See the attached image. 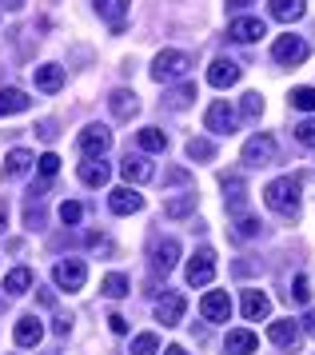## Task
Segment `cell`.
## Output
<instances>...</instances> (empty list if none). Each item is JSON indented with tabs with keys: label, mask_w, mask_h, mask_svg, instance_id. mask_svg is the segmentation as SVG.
Instances as JSON below:
<instances>
[{
	"label": "cell",
	"mask_w": 315,
	"mask_h": 355,
	"mask_svg": "<svg viewBox=\"0 0 315 355\" xmlns=\"http://www.w3.org/2000/svg\"><path fill=\"white\" fill-rule=\"evenodd\" d=\"M264 200H268L271 211H280V216H287V220H296V216H300V180H291V176L271 180L268 188H264Z\"/></svg>",
	"instance_id": "cell-1"
},
{
	"label": "cell",
	"mask_w": 315,
	"mask_h": 355,
	"mask_svg": "<svg viewBox=\"0 0 315 355\" xmlns=\"http://www.w3.org/2000/svg\"><path fill=\"white\" fill-rule=\"evenodd\" d=\"M188 68H191V56L188 52H176V49H164L152 60V80L160 84H168V80H184L188 76Z\"/></svg>",
	"instance_id": "cell-2"
},
{
	"label": "cell",
	"mask_w": 315,
	"mask_h": 355,
	"mask_svg": "<svg viewBox=\"0 0 315 355\" xmlns=\"http://www.w3.org/2000/svg\"><path fill=\"white\" fill-rule=\"evenodd\" d=\"M52 279H56L60 291H80L84 279H88V268H84V259H60V263L52 268Z\"/></svg>",
	"instance_id": "cell-3"
},
{
	"label": "cell",
	"mask_w": 315,
	"mask_h": 355,
	"mask_svg": "<svg viewBox=\"0 0 315 355\" xmlns=\"http://www.w3.org/2000/svg\"><path fill=\"white\" fill-rule=\"evenodd\" d=\"M212 279H216V252H212V248H200L188 263V284L191 288H204Z\"/></svg>",
	"instance_id": "cell-4"
},
{
	"label": "cell",
	"mask_w": 315,
	"mask_h": 355,
	"mask_svg": "<svg viewBox=\"0 0 315 355\" xmlns=\"http://www.w3.org/2000/svg\"><path fill=\"white\" fill-rule=\"evenodd\" d=\"M80 152H84V156H88V160H96V156H104V152H108L112 148V132L104 128V124H92V128H84L80 132Z\"/></svg>",
	"instance_id": "cell-5"
},
{
	"label": "cell",
	"mask_w": 315,
	"mask_h": 355,
	"mask_svg": "<svg viewBox=\"0 0 315 355\" xmlns=\"http://www.w3.org/2000/svg\"><path fill=\"white\" fill-rule=\"evenodd\" d=\"M204 124H207V132H220V136H232V132H236V108H232L228 100H216V104L207 108Z\"/></svg>",
	"instance_id": "cell-6"
},
{
	"label": "cell",
	"mask_w": 315,
	"mask_h": 355,
	"mask_svg": "<svg viewBox=\"0 0 315 355\" xmlns=\"http://www.w3.org/2000/svg\"><path fill=\"white\" fill-rule=\"evenodd\" d=\"M200 315H204L207 323H228V315H232L228 291H207L204 300H200Z\"/></svg>",
	"instance_id": "cell-7"
},
{
	"label": "cell",
	"mask_w": 315,
	"mask_h": 355,
	"mask_svg": "<svg viewBox=\"0 0 315 355\" xmlns=\"http://www.w3.org/2000/svg\"><path fill=\"white\" fill-rule=\"evenodd\" d=\"M271 56H275L280 64H303V60H307V40H300V36H280L275 49H271Z\"/></svg>",
	"instance_id": "cell-8"
},
{
	"label": "cell",
	"mask_w": 315,
	"mask_h": 355,
	"mask_svg": "<svg viewBox=\"0 0 315 355\" xmlns=\"http://www.w3.org/2000/svg\"><path fill=\"white\" fill-rule=\"evenodd\" d=\"M264 33H268V28H264V20H259V17H239V20L228 24V36L239 40V44H252V40H259Z\"/></svg>",
	"instance_id": "cell-9"
},
{
	"label": "cell",
	"mask_w": 315,
	"mask_h": 355,
	"mask_svg": "<svg viewBox=\"0 0 315 355\" xmlns=\"http://www.w3.org/2000/svg\"><path fill=\"white\" fill-rule=\"evenodd\" d=\"M275 152H280V148H275L271 136H252V140L244 144V160L248 164H271L275 160Z\"/></svg>",
	"instance_id": "cell-10"
},
{
	"label": "cell",
	"mask_w": 315,
	"mask_h": 355,
	"mask_svg": "<svg viewBox=\"0 0 315 355\" xmlns=\"http://www.w3.org/2000/svg\"><path fill=\"white\" fill-rule=\"evenodd\" d=\"M176 259H180V243L176 240H160L156 248H152V272L168 275L176 268Z\"/></svg>",
	"instance_id": "cell-11"
},
{
	"label": "cell",
	"mask_w": 315,
	"mask_h": 355,
	"mask_svg": "<svg viewBox=\"0 0 315 355\" xmlns=\"http://www.w3.org/2000/svg\"><path fill=\"white\" fill-rule=\"evenodd\" d=\"M184 311H188V304H184V295H164V300H160L156 304V320L164 323V327H176V323L184 320Z\"/></svg>",
	"instance_id": "cell-12"
},
{
	"label": "cell",
	"mask_w": 315,
	"mask_h": 355,
	"mask_svg": "<svg viewBox=\"0 0 315 355\" xmlns=\"http://www.w3.org/2000/svg\"><path fill=\"white\" fill-rule=\"evenodd\" d=\"M108 208L116 211V216H132V211L144 208V196L136 192V188H116V192L108 196Z\"/></svg>",
	"instance_id": "cell-13"
},
{
	"label": "cell",
	"mask_w": 315,
	"mask_h": 355,
	"mask_svg": "<svg viewBox=\"0 0 315 355\" xmlns=\"http://www.w3.org/2000/svg\"><path fill=\"white\" fill-rule=\"evenodd\" d=\"M207 84L212 88H232V84H239V64L236 60H216V64L207 68Z\"/></svg>",
	"instance_id": "cell-14"
},
{
	"label": "cell",
	"mask_w": 315,
	"mask_h": 355,
	"mask_svg": "<svg viewBox=\"0 0 315 355\" xmlns=\"http://www.w3.org/2000/svg\"><path fill=\"white\" fill-rule=\"evenodd\" d=\"M255 347H259V339H255V331H248V327L228 331V339H223V352L228 355H252Z\"/></svg>",
	"instance_id": "cell-15"
},
{
	"label": "cell",
	"mask_w": 315,
	"mask_h": 355,
	"mask_svg": "<svg viewBox=\"0 0 315 355\" xmlns=\"http://www.w3.org/2000/svg\"><path fill=\"white\" fill-rule=\"evenodd\" d=\"M108 104H112V116L116 120H132V116L140 112V100H136V92H128V88H116Z\"/></svg>",
	"instance_id": "cell-16"
},
{
	"label": "cell",
	"mask_w": 315,
	"mask_h": 355,
	"mask_svg": "<svg viewBox=\"0 0 315 355\" xmlns=\"http://www.w3.org/2000/svg\"><path fill=\"white\" fill-rule=\"evenodd\" d=\"M12 336H16V343H20V347H36V343H40V336H44V327H40V320H36V315H20Z\"/></svg>",
	"instance_id": "cell-17"
},
{
	"label": "cell",
	"mask_w": 315,
	"mask_h": 355,
	"mask_svg": "<svg viewBox=\"0 0 315 355\" xmlns=\"http://www.w3.org/2000/svg\"><path fill=\"white\" fill-rule=\"evenodd\" d=\"M268 311H271V300H268L259 288H248V291H244V320L255 323V320H264Z\"/></svg>",
	"instance_id": "cell-18"
},
{
	"label": "cell",
	"mask_w": 315,
	"mask_h": 355,
	"mask_svg": "<svg viewBox=\"0 0 315 355\" xmlns=\"http://www.w3.org/2000/svg\"><path fill=\"white\" fill-rule=\"evenodd\" d=\"M32 76H36V88H40V92H60L64 88V68L60 64H40V68H32Z\"/></svg>",
	"instance_id": "cell-19"
},
{
	"label": "cell",
	"mask_w": 315,
	"mask_h": 355,
	"mask_svg": "<svg viewBox=\"0 0 315 355\" xmlns=\"http://www.w3.org/2000/svg\"><path fill=\"white\" fill-rule=\"evenodd\" d=\"M120 176H124L128 184H144V180H152L156 172H152V164L144 160V156H124V164H120Z\"/></svg>",
	"instance_id": "cell-20"
},
{
	"label": "cell",
	"mask_w": 315,
	"mask_h": 355,
	"mask_svg": "<svg viewBox=\"0 0 315 355\" xmlns=\"http://www.w3.org/2000/svg\"><path fill=\"white\" fill-rule=\"evenodd\" d=\"M268 336L275 347H296L300 343V327H296V320H275L268 327Z\"/></svg>",
	"instance_id": "cell-21"
},
{
	"label": "cell",
	"mask_w": 315,
	"mask_h": 355,
	"mask_svg": "<svg viewBox=\"0 0 315 355\" xmlns=\"http://www.w3.org/2000/svg\"><path fill=\"white\" fill-rule=\"evenodd\" d=\"M28 92L20 88H0V116H16V112H28Z\"/></svg>",
	"instance_id": "cell-22"
},
{
	"label": "cell",
	"mask_w": 315,
	"mask_h": 355,
	"mask_svg": "<svg viewBox=\"0 0 315 355\" xmlns=\"http://www.w3.org/2000/svg\"><path fill=\"white\" fill-rule=\"evenodd\" d=\"M32 152H24V148H16V152H8L4 156V176L8 180H20V176H28V168H32Z\"/></svg>",
	"instance_id": "cell-23"
},
{
	"label": "cell",
	"mask_w": 315,
	"mask_h": 355,
	"mask_svg": "<svg viewBox=\"0 0 315 355\" xmlns=\"http://www.w3.org/2000/svg\"><path fill=\"white\" fill-rule=\"evenodd\" d=\"M96 8H100V17L112 20L116 33H124V12L132 8V0H96Z\"/></svg>",
	"instance_id": "cell-24"
},
{
	"label": "cell",
	"mask_w": 315,
	"mask_h": 355,
	"mask_svg": "<svg viewBox=\"0 0 315 355\" xmlns=\"http://www.w3.org/2000/svg\"><path fill=\"white\" fill-rule=\"evenodd\" d=\"M108 164H100V160H88V164H80V180L88 184V188H104L108 184Z\"/></svg>",
	"instance_id": "cell-25"
},
{
	"label": "cell",
	"mask_w": 315,
	"mask_h": 355,
	"mask_svg": "<svg viewBox=\"0 0 315 355\" xmlns=\"http://www.w3.org/2000/svg\"><path fill=\"white\" fill-rule=\"evenodd\" d=\"M307 8H303V0H271V17L291 24V20H300Z\"/></svg>",
	"instance_id": "cell-26"
},
{
	"label": "cell",
	"mask_w": 315,
	"mask_h": 355,
	"mask_svg": "<svg viewBox=\"0 0 315 355\" xmlns=\"http://www.w3.org/2000/svg\"><path fill=\"white\" fill-rule=\"evenodd\" d=\"M223 192H232V200H228V208L236 211H244V180L236 176V172H223Z\"/></svg>",
	"instance_id": "cell-27"
},
{
	"label": "cell",
	"mask_w": 315,
	"mask_h": 355,
	"mask_svg": "<svg viewBox=\"0 0 315 355\" xmlns=\"http://www.w3.org/2000/svg\"><path fill=\"white\" fill-rule=\"evenodd\" d=\"M28 288H32V272L28 268H16V272L4 275V291H8V295H24Z\"/></svg>",
	"instance_id": "cell-28"
},
{
	"label": "cell",
	"mask_w": 315,
	"mask_h": 355,
	"mask_svg": "<svg viewBox=\"0 0 315 355\" xmlns=\"http://www.w3.org/2000/svg\"><path fill=\"white\" fill-rule=\"evenodd\" d=\"M136 144H140L144 152H164V148H168V136L160 128H140L136 132Z\"/></svg>",
	"instance_id": "cell-29"
},
{
	"label": "cell",
	"mask_w": 315,
	"mask_h": 355,
	"mask_svg": "<svg viewBox=\"0 0 315 355\" xmlns=\"http://www.w3.org/2000/svg\"><path fill=\"white\" fill-rule=\"evenodd\" d=\"M191 211H196V196H176V200L164 204V216H168V220H184Z\"/></svg>",
	"instance_id": "cell-30"
},
{
	"label": "cell",
	"mask_w": 315,
	"mask_h": 355,
	"mask_svg": "<svg viewBox=\"0 0 315 355\" xmlns=\"http://www.w3.org/2000/svg\"><path fill=\"white\" fill-rule=\"evenodd\" d=\"M100 291L108 295V300H124L128 295V279L120 272H112V275H104V284H100Z\"/></svg>",
	"instance_id": "cell-31"
},
{
	"label": "cell",
	"mask_w": 315,
	"mask_h": 355,
	"mask_svg": "<svg viewBox=\"0 0 315 355\" xmlns=\"http://www.w3.org/2000/svg\"><path fill=\"white\" fill-rule=\"evenodd\" d=\"M291 108H300V112H315V88H291Z\"/></svg>",
	"instance_id": "cell-32"
},
{
	"label": "cell",
	"mask_w": 315,
	"mask_h": 355,
	"mask_svg": "<svg viewBox=\"0 0 315 355\" xmlns=\"http://www.w3.org/2000/svg\"><path fill=\"white\" fill-rule=\"evenodd\" d=\"M160 352V339L152 331H144V336L132 339V355H156Z\"/></svg>",
	"instance_id": "cell-33"
},
{
	"label": "cell",
	"mask_w": 315,
	"mask_h": 355,
	"mask_svg": "<svg viewBox=\"0 0 315 355\" xmlns=\"http://www.w3.org/2000/svg\"><path fill=\"white\" fill-rule=\"evenodd\" d=\"M188 156L191 160H212L216 148H212V140H188Z\"/></svg>",
	"instance_id": "cell-34"
},
{
	"label": "cell",
	"mask_w": 315,
	"mask_h": 355,
	"mask_svg": "<svg viewBox=\"0 0 315 355\" xmlns=\"http://www.w3.org/2000/svg\"><path fill=\"white\" fill-rule=\"evenodd\" d=\"M36 168H40V176L44 180H52L56 172H60V156H56V152H44V156L36 160Z\"/></svg>",
	"instance_id": "cell-35"
},
{
	"label": "cell",
	"mask_w": 315,
	"mask_h": 355,
	"mask_svg": "<svg viewBox=\"0 0 315 355\" xmlns=\"http://www.w3.org/2000/svg\"><path fill=\"white\" fill-rule=\"evenodd\" d=\"M168 100H172V108H188L191 100H196V84H184V88H176Z\"/></svg>",
	"instance_id": "cell-36"
},
{
	"label": "cell",
	"mask_w": 315,
	"mask_h": 355,
	"mask_svg": "<svg viewBox=\"0 0 315 355\" xmlns=\"http://www.w3.org/2000/svg\"><path fill=\"white\" fill-rule=\"evenodd\" d=\"M80 216H84V208H80L76 200H64V204H60V220H64L68 227H72V224H80Z\"/></svg>",
	"instance_id": "cell-37"
},
{
	"label": "cell",
	"mask_w": 315,
	"mask_h": 355,
	"mask_svg": "<svg viewBox=\"0 0 315 355\" xmlns=\"http://www.w3.org/2000/svg\"><path fill=\"white\" fill-rule=\"evenodd\" d=\"M244 116H248V120L264 116V100H259V92H248V96H244Z\"/></svg>",
	"instance_id": "cell-38"
},
{
	"label": "cell",
	"mask_w": 315,
	"mask_h": 355,
	"mask_svg": "<svg viewBox=\"0 0 315 355\" xmlns=\"http://www.w3.org/2000/svg\"><path fill=\"white\" fill-rule=\"evenodd\" d=\"M259 220H255V216H239V236H244V240H255V236H259Z\"/></svg>",
	"instance_id": "cell-39"
},
{
	"label": "cell",
	"mask_w": 315,
	"mask_h": 355,
	"mask_svg": "<svg viewBox=\"0 0 315 355\" xmlns=\"http://www.w3.org/2000/svg\"><path fill=\"white\" fill-rule=\"evenodd\" d=\"M296 140H300L303 148H315V120H303L300 128H296Z\"/></svg>",
	"instance_id": "cell-40"
},
{
	"label": "cell",
	"mask_w": 315,
	"mask_h": 355,
	"mask_svg": "<svg viewBox=\"0 0 315 355\" xmlns=\"http://www.w3.org/2000/svg\"><path fill=\"white\" fill-rule=\"evenodd\" d=\"M291 295H296L300 304H307V300H312V284H307V275H296V291H291Z\"/></svg>",
	"instance_id": "cell-41"
},
{
	"label": "cell",
	"mask_w": 315,
	"mask_h": 355,
	"mask_svg": "<svg viewBox=\"0 0 315 355\" xmlns=\"http://www.w3.org/2000/svg\"><path fill=\"white\" fill-rule=\"evenodd\" d=\"M52 331H56V336H68V331H72V315H56Z\"/></svg>",
	"instance_id": "cell-42"
},
{
	"label": "cell",
	"mask_w": 315,
	"mask_h": 355,
	"mask_svg": "<svg viewBox=\"0 0 315 355\" xmlns=\"http://www.w3.org/2000/svg\"><path fill=\"white\" fill-rule=\"evenodd\" d=\"M108 327L116 331V336H124V331H128V320H124V315H108Z\"/></svg>",
	"instance_id": "cell-43"
},
{
	"label": "cell",
	"mask_w": 315,
	"mask_h": 355,
	"mask_svg": "<svg viewBox=\"0 0 315 355\" xmlns=\"http://www.w3.org/2000/svg\"><path fill=\"white\" fill-rule=\"evenodd\" d=\"M36 136H40V140H52V136H56V128H52V120H44V124L36 128Z\"/></svg>",
	"instance_id": "cell-44"
},
{
	"label": "cell",
	"mask_w": 315,
	"mask_h": 355,
	"mask_svg": "<svg viewBox=\"0 0 315 355\" xmlns=\"http://www.w3.org/2000/svg\"><path fill=\"white\" fill-rule=\"evenodd\" d=\"M168 180H172V184H184V180H188V172H184V168H176V172H168Z\"/></svg>",
	"instance_id": "cell-45"
},
{
	"label": "cell",
	"mask_w": 315,
	"mask_h": 355,
	"mask_svg": "<svg viewBox=\"0 0 315 355\" xmlns=\"http://www.w3.org/2000/svg\"><path fill=\"white\" fill-rule=\"evenodd\" d=\"M303 327H307V336H315V307L307 311V320H303Z\"/></svg>",
	"instance_id": "cell-46"
},
{
	"label": "cell",
	"mask_w": 315,
	"mask_h": 355,
	"mask_svg": "<svg viewBox=\"0 0 315 355\" xmlns=\"http://www.w3.org/2000/svg\"><path fill=\"white\" fill-rule=\"evenodd\" d=\"M4 224H8V204H0V232H4Z\"/></svg>",
	"instance_id": "cell-47"
},
{
	"label": "cell",
	"mask_w": 315,
	"mask_h": 355,
	"mask_svg": "<svg viewBox=\"0 0 315 355\" xmlns=\"http://www.w3.org/2000/svg\"><path fill=\"white\" fill-rule=\"evenodd\" d=\"M228 4H232V8H244V4H255V0H228Z\"/></svg>",
	"instance_id": "cell-48"
},
{
	"label": "cell",
	"mask_w": 315,
	"mask_h": 355,
	"mask_svg": "<svg viewBox=\"0 0 315 355\" xmlns=\"http://www.w3.org/2000/svg\"><path fill=\"white\" fill-rule=\"evenodd\" d=\"M164 355H188V352H184V347H168Z\"/></svg>",
	"instance_id": "cell-49"
},
{
	"label": "cell",
	"mask_w": 315,
	"mask_h": 355,
	"mask_svg": "<svg viewBox=\"0 0 315 355\" xmlns=\"http://www.w3.org/2000/svg\"><path fill=\"white\" fill-rule=\"evenodd\" d=\"M4 4H8V8H20V4H24V0H4Z\"/></svg>",
	"instance_id": "cell-50"
}]
</instances>
